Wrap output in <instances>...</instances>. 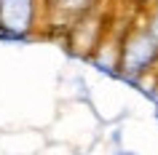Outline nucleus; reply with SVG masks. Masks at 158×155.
Returning <instances> with one entry per match:
<instances>
[]
</instances>
